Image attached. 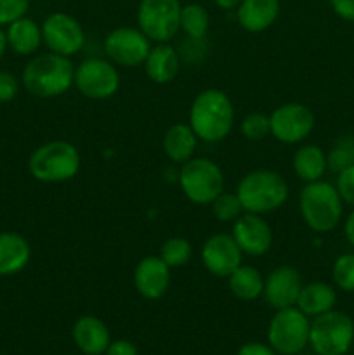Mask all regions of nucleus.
<instances>
[{
    "mask_svg": "<svg viewBox=\"0 0 354 355\" xmlns=\"http://www.w3.org/2000/svg\"><path fill=\"white\" fill-rule=\"evenodd\" d=\"M82 166V156L68 141H49L38 146L28 159V172L44 184H62L75 179Z\"/></svg>",
    "mask_w": 354,
    "mask_h": 355,
    "instance_id": "39448f33",
    "label": "nucleus"
},
{
    "mask_svg": "<svg viewBox=\"0 0 354 355\" xmlns=\"http://www.w3.org/2000/svg\"><path fill=\"white\" fill-rule=\"evenodd\" d=\"M146 76L153 83L167 85L174 82L180 71V58L176 47L170 44H156L153 45L149 54L146 55V61L142 64Z\"/></svg>",
    "mask_w": 354,
    "mask_h": 355,
    "instance_id": "aec40b11",
    "label": "nucleus"
},
{
    "mask_svg": "<svg viewBox=\"0 0 354 355\" xmlns=\"http://www.w3.org/2000/svg\"><path fill=\"white\" fill-rule=\"evenodd\" d=\"M106 355H137V349L128 340H115L108 345Z\"/></svg>",
    "mask_w": 354,
    "mask_h": 355,
    "instance_id": "e433bc0d",
    "label": "nucleus"
},
{
    "mask_svg": "<svg viewBox=\"0 0 354 355\" xmlns=\"http://www.w3.org/2000/svg\"><path fill=\"white\" fill-rule=\"evenodd\" d=\"M298 210L302 220L316 234L332 232L344 215V201L333 184L316 180L302 187L298 194Z\"/></svg>",
    "mask_w": 354,
    "mask_h": 355,
    "instance_id": "20e7f679",
    "label": "nucleus"
},
{
    "mask_svg": "<svg viewBox=\"0 0 354 355\" xmlns=\"http://www.w3.org/2000/svg\"><path fill=\"white\" fill-rule=\"evenodd\" d=\"M189 127L200 141L215 144L229 137L235 127V106L224 90L205 89L189 106Z\"/></svg>",
    "mask_w": 354,
    "mask_h": 355,
    "instance_id": "f257e3e1",
    "label": "nucleus"
},
{
    "mask_svg": "<svg viewBox=\"0 0 354 355\" xmlns=\"http://www.w3.org/2000/svg\"><path fill=\"white\" fill-rule=\"evenodd\" d=\"M120 71L110 59H83L75 68V87L83 97L92 101L111 99L120 89Z\"/></svg>",
    "mask_w": 354,
    "mask_h": 355,
    "instance_id": "9d476101",
    "label": "nucleus"
},
{
    "mask_svg": "<svg viewBox=\"0 0 354 355\" xmlns=\"http://www.w3.org/2000/svg\"><path fill=\"white\" fill-rule=\"evenodd\" d=\"M271 135L281 144H301L316 127V116L302 103H285L269 114Z\"/></svg>",
    "mask_w": 354,
    "mask_h": 355,
    "instance_id": "9b49d317",
    "label": "nucleus"
},
{
    "mask_svg": "<svg viewBox=\"0 0 354 355\" xmlns=\"http://www.w3.org/2000/svg\"><path fill=\"white\" fill-rule=\"evenodd\" d=\"M243 0H214L215 6L222 10H236Z\"/></svg>",
    "mask_w": 354,
    "mask_h": 355,
    "instance_id": "ea45409f",
    "label": "nucleus"
},
{
    "mask_svg": "<svg viewBox=\"0 0 354 355\" xmlns=\"http://www.w3.org/2000/svg\"><path fill=\"white\" fill-rule=\"evenodd\" d=\"M42 26V37L47 49L56 54L71 55L78 54L85 45V31L80 21L68 12H52L44 19Z\"/></svg>",
    "mask_w": 354,
    "mask_h": 355,
    "instance_id": "ddd939ff",
    "label": "nucleus"
},
{
    "mask_svg": "<svg viewBox=\"0 0 354 355\" xmlns=\"http://www.w3.org/2000/svg\"><path fill=\"white\" fill-rule=\"evenodd\" d=\"M7 49L17 55H33L37 54L40 45L44 44L42 37V26L31 17H19L7 24L6 30Z\"/></svg>",
    "mask_w": 354,
    "mask_h": 355,
    "instance_id": "4be33fe9",
    "label": "nucleus"
},
{
    "mask_svg": "<svg viewBox=\"0 0 354 355\" xmlns=\"http://www.w3.org/2000/svg\"><path fill=\"white\" fill-rule=\"evenodd\" d=\"M21 83L28 94L38 99L59 97L75 85V66L66 55L49 51L26 62Z\"/></svg>",
    "mask_w": 354,
    "mask_h": 355,
    "instance_id": "f03ea898",
    "label": "nucleus"
},
{
    "mask_svg": "<svg viewBox=\"0 0 354 355\" xmlns=\"http://www.w3.org/2000/svg\"><path fill=\"white\" fill-rule=\"evenodd\" d=\"M333 12L347 23H354V0H330Z\"/></svg>",
    "mask_w": 354,
    "mask_h": 355,
    "instance_id": "c9c22d12",
    "label": "nucleus"
},
{
    "mask_svg": "<svg viewBox=\"0 0 354 355\" xmlns=\"http://www.w3.org/2000/svg\"><path fill=\"white\" fill-rule=\"evenodd\" d=\"M231 236L238 243L243 255L262 257L271 250L274 241L269 222L257 214H245L233 222Z\"/></svg>",
    "mask_w": 354,
    "mask_h": 355,
    "instance_id": "dca6fc26",
    "label": "nucleus"
},
{
    "mask_svg": "<svg viewBox=\"0 0 354 355\" xmlns=\"http://www.w3.org/2000/svg\"><path fill=\"white\" fill-rule=\"evenodd\" d=\"M210 207L212 215L215 217V220L226 222V224H228V222L233 224L236 218H239L245 214L242 201L236 196V193H221L214 201H212Z\"/></svg>",
    "mask_w": 354,
    "mask_h": 355,
    "instance_id": "c756f323",
    "label": "nucleus"
},
{
    "mask_svg": "<svg viewBox=\"0 0 354 355\" xmlns=\"http://www.w3.org/2000/svg\"><path fill=\"white\" fill-rule=\"evenodd\" d=\"M335 187L344 203L351 205L354 208V165L337 173Z\"/></svg>",
    "mask_w": 354,
    "mask_h": 355,
    "instance_id": "72a5a7b5",
    "label": "nucleus"
},
{
    "mask_svg": "<svg viewBox=\"0 0 354 355\" xmlns=\"http://www.w3.org/2000/svg\"><path fill=\"white\" fill-rule=\"evenodd\" d=\"M180 0H141L137 28L155 44H170L180 31Z\"/></svg>",
    "mask_w": 354,
    "mask_h": 355,
    "instance_id": "1a4fd4ad",
    "label": "nucleus"
},
{
    "mask_svg": "<svg viewBox=\"0 0 354 355\" xmlns=\"http://www.w3.org/2000/svg\"><path fill=\"white\" fill-rule=\"evenodd\" d=\"M153 42L139 28L118 26L104 38V52L113 64L121 68H137L146 61Z\"/></svg>",
    "mask_w": 354,
    "mask_h": 355,
    "instance_id": "f8f14e48",
    "label": "nucleus"
},
{
    "mask_svg": "<svg viewBox=\"0 0 354 355\" xmlns=\"http://www.w3.org/2000/svg\"><path fill=\"white\" fill-rule=\"evenodd\" d=\"M328 170L340 173L342 170L354 165V135H340L326 153Z\"/></svg>",
    "mask_w": 354,
    "mask_h": 355,
    "instance_id": "c85d7f7f",
    "label": "nucleus"
},
{
    "mask_svg": "<svg viewBox=\"0 0 354 355\" xmlns=\"http://www.w3.org/2000/svg\"><path fill=\"white\" fill-rule=\"evenodd\" d=\"M239 132L248 141H262L267 135H271L269 114L260 113V111L245 114L239 121Z\"/></svg>",
    "mask_w": 354,
    "mask_h": 355,
    "instance_id": "7c9ffc66",
    "label": "nucleus"
},
{
    "mask_svg": "<svg viewBox=\"0 0 354 355\" xmlns=\"http://www.w3.org/2000/svg\"><path fill=\"white\" fill-rule=\"evenodd\" d=\"M354 342V321L340 311L316 315L309 329V345L318 355H344Z\"/></svg>",
    "mask_w": 354,
    "mask_h": 355,
    "instance_id": "0eeeda50",
    "label": "nucleus"
},
{
    "mask_svg": "<svg viewBox=\"0 0 354 355\" xmlns=\"http://www.w3.org/2000/svg\"><path fill=\"white\" fill-rule=\"evenodd\" d=\"M179 24L189 40H203L210 28V16L201 3H186L180 9Z\"/></svg>",
    "mask_w": 354,
    "mask_h": 355,
    "instance_id": "bb28decb",
    "label": "nucleus"
},
{
    "mask_svg": "<svg viewBox=\"0 0 354 355\" xmlns=\"http://www.w3.org/2000/svg\"><path fill=\"white\" fill-rule=\"evenodd\" d=\"M229 291L242 302H253L262 297L264 277L260 270L253 266H242L233 270L228 277Z\"/></svg>",
    "mask_w": 354,
    "mask_h": 355,
    "instance_id": "a878e982",
    "label": "nucleus"
},
{
    "mask_svg": "<svg viewBox=\"0 0 354 355\" xmlns=\"http://www.w3.org/2000/svg\"><path fill=\"white\" fill-rule=\"evenodd\" d=\"M304 281L302 274L294 266H278L264 277L262 297L267 305L276 311L295 307Z\"/></svg>",
    "mask_w": 354,
    "mask_h": 355,
    "instance_id": "2eb2a0df",
    "label": "nucleus"
},
{
    "mask_svg": "<svg viewBox=\"0 0 354 355\" xmlns=\"http://www.w3.org/2000/svg\"><path fill=\"white\" fill-rule=\"evenodd\" d=\"M158 255L170 269H179V267H184L191 260L193 246L183 236H172V238L162 243Z\"/></svg>",
    "mask_w": 354,
    "mask_h": 355,
    "instance_id": "cd10ccee",
    "label": "nucleus"
},
{
    "mask_svg": "<svg viewBox=\"0 0 354 355\" xmlns=\"http://www.w3.org/2000/svg\"><path fill=\"white\" fill-rule=\"evenodd\" d=\"M344 234H346L347 243L354 248V210L347 215L346 222H344Z\"/></svg>",
    "mask_w": 354,
    "mask_h": 355,
    "instance_id": "58836bf2",
    "label": "nucleus"
},
{
    "mask_svg": "<svg viewBox=\"0 0 354 355\" xmlns=\"http://www.w3.org/2000/svg\"><path fill=\"white\" fill-rule=\"evenodd\" d=\"M243 252L231 234H212L201 246V263L215 277L228 279L233 270L242 266Z\"/></svg>",
    "mask_w": 354,
    "mask_h": 355,
    "instance_id": "4468645a",
    "label": "nucleus"
},
{
    "mask_svg": "<svg viewBox=\"0 0 354 355\" xmlns=\"http://www.w3.org/2000/svg\"><path fill=\"white\" fill-rule=\"evenodd\" d=\"M290 187L280 172L257 168L242 177L236 186V196L248 214L266 215L276 211L287 203Z\"/></svg>",
    "mask_w": 354,
    "mask_h": 355,
    "instance_id": "7ed1b4c3",
    "label": "nucleus"
},
{
    "mask_svg": "<svg viewBox=\"0 0 354 355\" xmlns=\"http://www.w3.org/2000/svg\"><path fill=\"white\" fill-rule=\"evenodd\" d=\"M292 168L297 179L302 182H316L321 180L323 175L328 170V162H326V153L323 148L316 144H304L294 153L292 158Z\"/></svg>",
    "mask_w": 354,
    "mask_h": 355,
    "instance_id": "393cba45",
    "label": "nucleus"
},
{
    "mask_svg": "<svg viewBox=\"0 0 354 355\" xmlns=\"http://www.w3.org/2000/svg\"><path fill=\"white\" fill-rule=\"evenodd\" d=\"M30 0H0V26H7L12 21L26 16Z\"/></svg>",
    "mask_w": 354,
    "mask_h": 355,
    "instance_id": "473e14b6",
    "label": "nucleus"
},
{
    "mask_svg": "<svg viewBox=\"0 0 354 355\" xmlns=\"http://www.w3.org/2000/svg\"><path fill=\"white\" fill-rule=\"evenodd\" d=\"M280 10V0H243L236 9V21L248 33H262L276 23Z\"/></svg>",
    "mask_w": 354,
    "mask_h": 355,
    "instance_id": "6ab92c4d",
    "label": "nucleus"
},
{
    "mask_svg": "<svg viewBox=\"0 0 354 355\" xmlns=\"http://www.w3.org/2000/svg\"><path fill=\"white\" fill-rule=\"evenodd\" d=\"M31 246L24 236L14 231L0 232V276H14L28 267Z\"/></svg>",
    "mask_w": 354,
    "mask_h": 355,
    "instance_id": "412c9836",
    "label": "nucleus"
},
{
    "mask_svg": "<svg viewBox=\"0 0 354 355\" xmlns=\"http://www.w3.org/2000/svg\"><path fill=\"white\" fill-rule=\"evenodd\" d=\"M19 94V80L9 71H0V103H10Z\"/></svg>",
    "mask_w": 354,
    "mask_h": 355,
    "instance_id": "f704fd0d",
    "label": "nucleus"
},
{
    "mask_svg": "<svg viewBox=\"0 0 354 355\" xmlns=\"http://www.w3.org/2000/svg\"><path fill=\"white\" fill-rule=\"evenodd\" d=\"M333 286L346 293H354V253H344L337 257L332 267Z\"/></svg>",
    "mask_w": 354,
    "mask_h": 355,
    "instance_id": "2f4dec72",
    "label": "nucleus"
},
{
    "mask_svg": "<svg viewBox=\"0 0 354 355\" xmlns=\"http://www.w3.org/2000/svg\"><path fill=\"white\" fill-rule=\"evenodd\" d=\"M200 139L189 127V123H176L169 127L162 141L163 153L172 163H186L196 153V146Z\"/></svg>",
    "mask_w": 354,
    "mask_h": 355,
    "instance_id": "5701e85b",
    "label": "nucleus"
},
{
    "mask_svg": "<svg viewBox=\"0 0 354 355\" xmlns=\"http://www.w3.org/2000/svg\"><path fill=\"white\" fill-rule=\"evenodd\" d=\"M238 355H278V352L271 345H264V343L259 342H250L239 347Z\"/></svg>",
    "mask_w": 354,
    "mask_h": 355,
    "instance_id": "4c0bfd02",
    "label": "nucleus"
},
{
    "mask_svg": "<svg viewBox=\"0 0 354 355\" xmlns=\"http://www.w3.org/2000/svg\"><path fill=\"white\" fill-rule=\"evenodd\" d=\"M311 321L297 307L276 311L267 326V342L278 355H297L309 345Z\"/></svg>",
    "mask_w": 354,
    "mask_h": 355,
    "instance_id": "6e6552de",
    "label": "nucleus"
},
{
    "mask_svg": "<svg viewBox=\"0 0 354 355\" xmlns=\"http://www.w3.org/2000/svg\"><path fill=\"white\" fill-rule=\"evenodd\" d=\"M337 304L335 286L325 281H314V283L304 284L298 295L295 307L301 309L307 318H316L325 312L332 311Z\"/></svg>",
    "mask_w": 354,
    "mask_h": 355,
    "instance_id": "b1692460",
    "label": "nucleus"
},
{
    "mask_svg": "<svg viewBox=\"0 0 354 355\" xmlns=\"http://www.w3.org/2000/svg\"><path fill=\"white\" fill-rule=\"evenodd\" d=\"M170 267L160 255L142 257L134 269V286L146 300H160L170 288Z\"/></svg>",
    "mask_w": 354,
    "mask_h": 355,
    "instance_id": "f3484780",
    "label": "nucleus"
},
{
    "mask_svg": "<svg viewBox=\"0 0 354 355\" xmlns=\"http://www.w3.org/2000/svg\"><path fill=\"white\" fill-rule=\"evenodd\" d=\"M226 179L221 166L210 158H191L183 163L179 187L184 196L194 205H210L224 193Z\"/></svg>",
    "mask_w": 354,
    "mask_h": 355,
    "instance_id": "423d86ee",
    "label": "nucleus"
},
{
    "mask_svg": "<svg viewBox=\"0 0 354 355\" xmlns=\"http://www.w3.org/2000/svg\"><path fill=\"white\" fill-rule=\"evenodd\" d=\"M7 51V38H6V31L0 28V61H2L3 54H6Z\"/></svg>",
    "mask_w": 354,
    "mask_h": 355,
    "instance_id": "a19ab883",
    "label": "nucleus"
},
{
    "mask_svg": "<svg viewBox=\"0 0 354 355\" xmlns=\"http://www.w3.org/2000/svg\"><path fill=\"white\" fill-rule=\"evenodd\" d=\"M73 342L76 349L85 355L106 354L108 345L111 343V335L104 321L96 315H82L75 321L71 329Z\"/></svg>",
    "mask_w": 354,
    "mask_h": 355,
    "instance_id": "a211bd4d",
    "label": "nucleus"
}]
</instances>
